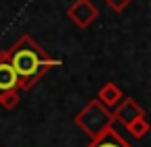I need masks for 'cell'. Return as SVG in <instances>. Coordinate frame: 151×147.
Returning <instances> with one entry per match:
<instances>
[{"label": "cell", "mask_w": 151, "mask_h": 147, "mask_svg": "<svg viewBox=\"0 0 151 147\" xmlns=\"http://www.w3.org/2000/svg\"><path fill=\"white\" fill-rule=\"evenodd\" d=\"M4 52H6L9 64L17 75L19 91H29L52 66L60 64V60H52L46 54V50L29 35H21L19 42H15Z\"/></svg>", "instance_id": "6da1fadb"}, {"label": "cell", "mask_w": 151, "mask_h": 147, "mask_svg": "<svg viewBox=\"0 0 151 147\" xmlns=\"http://www.w3.org/2000/svg\"><path fill=\"white\" fill-rule=\"evenodd\" d=\"M75 122H77L79 128H83V130L93 139V137L101 135L106 128H110L112 122H114V118H112V112H110L106 106H101L97 99H91V102L75 116Z\"/></svg>", "instance_id": "7a4b0ae2"}, {"label": "cell", "mask_w": 151, "mask_h": 147, "mask_svg": "<svg viewBox=\"0 0 151 147\" xmlns=\"http://www.w3.org/2000/svg\"><path fill=\"white\" fill-rule=\"evenodd\" d=\"M66 15H68V19H70L77 27H81V29L89 27V25L99 17V13H97V9L93 6L91 0H75V2L68 6Z\"/></svg>", "instance_id": "3957f363"}, {"label": "cell", "mask_w": 151, "mask_h": 147, "mask_svg": "<svg viewBox=\"0 0 151 147\" xmlns=\"http://www.w3.org/2000/svg\"><path fill=\"white\" fill-rule=\"evenodd\" d=\"M141 116H145V112H143V108H141L132 97H122V102L114 108V114H112V118L118 120L124 128H126L132 120H137V118H141Z\"/></svg>", "instance_id": "277c9868"}, {"label": "cell", "mask_w": 151, "mask_h": 147, "mask_svg": "<svg viewBox=\"0 0 151 147\" xmlns=\"http://www.w3.org/2000/svg\"><path fill=\"white\" fill-rule=\"evenodd\" d=\"M11 89H19V81L13 66L9 64L6 52H0V93L11 91Z\"/></svg>", "instance_id": "5b68a950"}, {"label": "cell", "mask_w": 151, "mask_h": 147, "mask_svg": "<svg viewBox=\"0 0 151 147\" xmlns=\"http://www.w3.org/2000/svg\"><path fill=\"white\" fill-rule=\"evenodd\" d=\"M122 89L116 85V83H106L99 91H97V102L101 104V106H106V108H116L120 102H122Z\"/></svg>", "instance_id": "8992f818"}, {"label": "cell", "mask_w": 151, "mask_h": 147, "mask_svg": "<svg viewBox=\"0 0 151 147\" xmlns=\"http://www.w3.org/2000/svg\"><path fill=\"white\" fill-rule=\"evenodd\" d=\"M87 147H130V145L110 126V128H106L101 135L93 137V141H91Z\"/></svg>", "instance_id": "52a82bcc"}, {"label": "cell", "mask_w": 151, "mask_h": 147, "mask_svg": "<svg viewBox=\"0 0 151 147\" xmlns=\"http://www.w3.org/2000/svg\"><path fill=\"white\" fill-rule=\"evenodd\" d=\"M126 130L134 137V139H143L147 133H149V122L145 120V116H141V118H137V120H132L128 126H126Z\"/></svg>", "instance_id": "ba28073f"}, {"label": "cell", "mask_w": 151, "mask_h": 147, "mask_svg": "<svg viewBox=\"0 0 151 147\" xmlns=\"http://www.w3.org/2000/svg\"><path fill=\"white\" fill-rule=\"evenodd\" d=\"M19 102H21V97H19V89H11V91H2V93H0V106H2L4 110H13V108H17Z\"/></svg>", "instance_id": "9c48e42d"}, {"label": "cell", "mask_w": 151, "mask_h": 147, "mask_svg": "<svg viewBox=\"0 0 151 147\" xmlns=\"http://www.w3.org/2000/svg\"><path fill=\"white\" fill-rule=\"evenodd\" d=\"M130 2H132V0H106V4H108L112 11H116V13H122Z\"/></svg>", "instance_id": "30bf717a"}]
</instances>
